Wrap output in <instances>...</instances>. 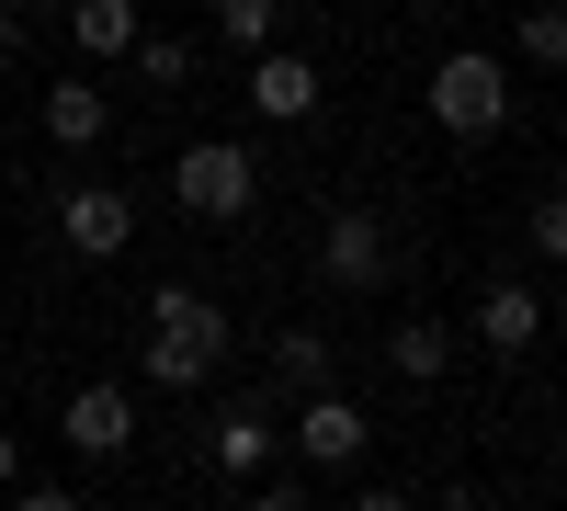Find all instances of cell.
<instances>
[{"mask_svg":"<svg viewBox=\"0 0 567 511\" xmlns=\"http://www.w3.org/2000/svg\"><path fill=\"white\" fill-rule=\"evenodd\" d=\"M272 364H284L296 387H329V341H318V330H272Z\"/></svg>","mask_w":567,"mask_h":511,"instance_id":"obj_17","label":"cell"},{"mask_svg":"<svg viewBox=\"0 0 567 511\" xmlns=\"http://www.w3.org/2000/svg\"><path fill=\"white\" fill-rule=\"evenodd\" d=\"M386 364H398L409 387H432L443 364H454V330H443V318H398V330H386Z\"/></svg>","mask_w":567,"mask_h":511,"instance_id":"obj_13","label":"cell"},{"mask_svg":"<svg viewBox=\"0 0 567 511\" xmlns=\"http://www.w3.org/2000/svg\"><path fill=\"white\" fill-rule=\"evenodd\" d=\"M523 69H567V12H556V0L523 12Z\"/></svg>","mask_w":567,"mask_h":511,"instance_id":"obj_16","label":"cell"},{"mask_svg":"<svg viewBox=\"0 0 567 511\" xmlns=\"http://www.w3.org/2000/svg\"><path fill=\"white\" fill-rule=\"evenodd\" d=\"M23 58V0H0V69Z\"/></svg>","mask_w":567,"mask_h":511,"instance_id":"obj_19","label":"cell"},{"mask_svg":"<svg viewBox=\"0 0 567 511\" xmlns=\"http://www.w3.org/2000/svg\"><path fill=\"white\" fill-rule=\"evenodd\" d=\"M227 341H239V330H227L216 296H194V285H159L148 296V376L159 387H205L227 364Z\"/></svg>","mask_w":567,"mask_h":511,"instance_id":"obj_1","label":"cell"},{"mask_svg":"<svg viewBox=\"0 0 567 511\" xmlns=\"http://www.w3.org/2000/svg\"><path fill=\"white\" fill-rule=\"evenodd\" d=\"M284 443H296V454H307L318 478H341V467H363L374 421H363V409H352L341 387H307V409H296V432H284Z\"/></svg>","mask_w":567,"mask_h":511,"instance_id":"obj_4","label":"cell"},{"mask_svg":"<svg viewBox=\"0 0 567 511\" xmlns=\"http://www.w3.org/2000/svg\"><path fill=\"white\" fill-rule=\"evenodd\" d=\"M58 239H69V262H114L136 239V205L114 194V182H80V194L58 205Z\"/></svg>","mask_w":567,"mask_h":511,"instance_id":"obj_5","label":"cell"},{"mask_svg":"<svg viewBox=\"0 0 567 511\" xmlns=\"http://www.w3.org/2000/svg\"><path fill=\"white\" fill-rule=\"evenodd\" d=\"M523 239H534V262H567V194H545V205H534Z\"/></svg>","mask_w":567,"mask_h":511,"instance_id":"obj_18","label":"cell"},{"mask_svg":"<svg viewBox=\"0 0 567 511\" xmlns=\"http://www.w3.org/2000/svg\"><path fill=\"white\" fill-rule=\"evenodd\" d=\"M12 478H23V443H12V432H0V489H12Z\"/></svg>","mask_w":567,"mask_h":511,"instance_id":"obj_20","label":"cell"},{"mask_svg":"<svg viewBox=\"0 0 567 511\" xmlns=\"http://www.w3.org/2000/svg\"><path fill=\"white\" fill-rule=\"evenodd\" d=\"M69 45L80 58H125L136 45V0H69Z\"/></svg>","mask_w":567,"mask_h":511,"instance_id":"obj_12","label":"cell"},{"mask_svg":"<svg viewBox=\"0 0 567 511\" xmlns=\"http://www.w3.org/2000/svg\"><path fill=\"white\" fill-rule=\"evenodd\" d=\"M58 432H69V454H125V443H136V398H125V387H80Z\"/></svg>","mask_w":567,"mask_h":511,"instance_id":"obj_9","label":"cell"},{"mask_svg":"<svg viewBox=\"0 0 567 511\" xmlns=\"http://www.w3.org/2000/svg\"><path fill=\"white\" fill-rule=\"evenodd\" d=\"M171 194L194 205V216H216V227H227V216H250V194H261V160L239 149V136H194V149L171 160Z\"/></svg>","mask_w":567,"mask_h":511,"instance_id":"obj_3","label":"cell"},{"mask_svg":"<svg viewBox=\"0 0 567 511\" xmlns=\"http://www.w3.org/2000/svg\"><path fill=\"white\" fill-rule=\"evenodd\" d=\"M125 58L148 69V91H182V80H194V45H182V34H136Z\"/></svg>","mask_w":567,"mask_h":511,"instance_id":"obj_14","label":"cell"},{"mask_svg":"<svg viewBox=\"0 0 567 511\" xmlns=\"http://www.w3.org/2000/svg\"><path fill=\"white\" fill-rule=\"evenodd\" d=\"M318 273L341 296H363V285H386V216H363V205H341L329 216V239H318Z\"/></svg>","mask_w":567,"mask_h":511,"instance_id":"obj_6","label":"cell"},{"mask_svg":"<svg viewBox=\"0 0 567 511\" xmlns=\"http://www.w3.org/2000/svg\"><path fill=\"white\" fill-rule=\"evenodd\" d=\"M477 341H488L499 364H523V352L545 341V296H523V285H488V296H477Z\"/></svg>","mask_w":567,"mask_h":511,"instance_id":"obj_10","label":"cell"},{"mask_svg":"<svg viewBox=\"0 0 567 511\" xmlns=\"http://www.w3.org/2000/svg\"><path fill=\"white\" fill-rule=\"evenodd\" d=\"M272 23H284V0H216V34L239 45V58H250V45H272Z\"/></svg>","mask_w":567,"mask_h":511,"instance_id":"obj_15","label":"cell"},{"mask_svg":"<svg viewBox=\"0 0 567 511\" xmlns=\"http://www.w3.org/2000/svg\"><path fill=\"white\" fill-rule=\"evenodd\" d=\"M103 125H114V103H103L80 69H69V80H45V136H58V149H103Z\"/></svg>","mask_w":567,"mask_h":511,"instance_id":"obj_11","label":"cell"},{"mask_svg":"<svg viewBox=\"0 0 567 511\" xmlns=\"http://www.w3.org/2000/svg\"><path fill=\"white\" fill-rule=\"evenodd\" d=\"M250 114L307 125L318 114V58H296V45H250Z\"/></svg>","mask_w":567,"mask_h":511,"instance_id":"obj_7","label":"cell"},{"mask_svg":"<svg viewBox=\"0 0 567 511\" xmlns=\"http://www.w3.org/2000/svg\"><path fill=\"white\" fill-rule=\"evenodd\" d=\"M205 454H216L227 478H261L272 454H284V432H272V409H261V398H239V409H216V432H205Z\"/></svg>","mask_w":567,"mask_h":511,"instance_id":"obj_8","label":"cell"},{"mask_svg":"<svg viewBox=\"0 0 567 511\" xmlns=\"http://www.w3.org/2000/svg\"><path fill=\"white\" fill-rule=\"evenodd\" d=\"M499 114H511V69L488 58V45H454V58L432 69V125L443 136H499Z\"/></svg>","mask_w":567,"mask_h":511,"instance_id":"obj_2","label":"cell"}]
</instances>
